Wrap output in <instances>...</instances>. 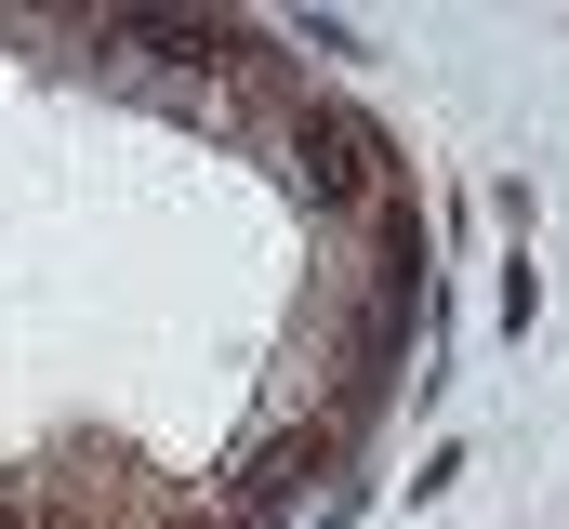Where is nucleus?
<instances>
[{
    "instance_id": "nucleus-1",
    "label": "nucleus",
    "mask_w": 569,
    "mask_h": 529,
    "mask_svg": "<svg viewBox=\"0 0 569 529\" xmlns=\"http://www.w3.org/2000/svg\"><path fill=\"white\" fill-rule=\"evenodd\" d=\"M279 146L305 159V199H318L331 226H358L371 199H398V186H411V159H398V132L371 120V107H345L331 80H318V93H305V107L279 120Z\"/></svg>"
}]
</instances>
